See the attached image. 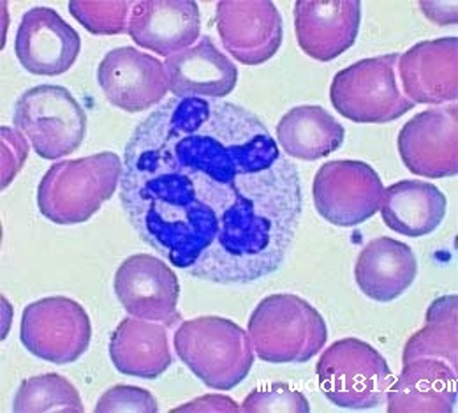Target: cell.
<instances>
[{"label": "cell", "instance_id": "1", "mask_svg": "<svg viewBox=\"0 0 458 413\" xmlns=\"http://www.w3.org/2000/svg\"><path fill=\"white\" fill-rule=\"evenodd\" d=\"M120 202L143 242L217 285H250L286 262L303 193L296 167L250 110L172 98L123 151Z\"/></svg>", "mask_w": 458, "mask_h": 413}, {"label": "cell", "instance_id": "2", "mask_svg": "<svg viewBox=\"0 0 458 413\" xmlns=\"http://www.w3.org/2000/svg\"><path fill=\"white\" fill-rule=\"evenodd\" d=\"M122 167L114 152L58 161L39 182V212L55 225L89 221L120 187Z\"/></svg>", "mask_w": 458, "mask_h": 413}, {"label": "cell", "instance_id": "3", "mask_svg": "<svg viewBox=\"0 0 458 413\" xmlns=\"http://www.w3.org/2000/svg\"><path fill=\"white\" fill-rule=\"evenodd\" d=\"M254 354L270 364H303L328 340L325 318L305 298L293 294L265 297L249 318Z\"/></svg>", "mask_w": 458, "mask_h": 413}, {"label": "cell", "instance_id": "4", "mask_svg": "<svg viewBox=\"0 0 458 413\" xmlns=\"http://www.w3.org/2000/svg\"><path fill=\"white\" fill-rule=\"evenodd\" d=\"M174 352L210 389L231 391L240 385L254 362L249 334L223 316L183 322L174 332Z\"/></svg>", "mask_w": 458, "mask_h": 413}, {"label": "cell", "instance_id": "5", "mask_svg": "<svg viewBox=\"0 0 458 413\" xmlns=\"http://www.w3.org/2000/svg\"><path fill=\"white\" fill-rule=\"evenodd\" d=\"M316 374L327 400L349 410L377 409L394 382L386 358L356 338L332 343L316 364Z\"/></svg>", "mask_w": 458, "mask_h": 413}, {"label": "cell", "instance_id": "6", "mask_svg": "<svg viewBox=\"0 0 458 413\" xmlns=\"http://www.w3.org/2000/svg\"><path fill=\"white\" fill-rule=\"evenodd\" d=\"M399 54L363 59L334 76V108L358 124H388L405 116L414 103L402 92L397 74Z\"/></svg>", "mask_w": 458, "mask_h": 413}, {"label": "cell", "instance_id": "7", "mask_svg": "<svg viewBox=\"0 0 458 413\" xmlns=\"http://www.w3.org/2000/svg\"><path fill=\"white\" fill-rule=\"evenodd\" d=\"M13 122L43 159H58L74 152L87 134V114L74 96L60 85H38L25 90Z\"/></svg>", "mask_w": 458, "mask_h": 413}, {"label": "cell", "instance_id": "8", "mask_svg": "<svg viewBox=\"0 0 458 413\" xmlns=\"http://www.w3.org/2000/svg\"><path fill=\"white\" fill-rule=\"evenodd\" d=\"M20 340L38 358L58 366L71 364L90 347V316L69 297H47L23 309Z\"/></svg>", "mask_w": 458, "mask_h": 413}, {"label": "cell", "instance_id": "9", "mask_svg": "<svg viewBox=\"0 0 458 413\" xmlns=\"http://www.w3.org/2000/svg\"><path fill=\"white\" fill-rule=\"evenodd\" d=\"M385 185L376 170L352 159L323 165L312 184L314 207L328 223L351 228L369 221L381 207Z\"/></svg>", "mask_w": 458, "mask_h": 413}, {"label": "cell", "instance_id": "10", "mask_svg": "<svg viewBox=\"0 0 458 413\" xmlns=\"http://www.w3.org/2000/svg\"><path fill=\"white\" fill-rule=\"evenodd\" d=\"M405 168L420 177L458 174V107H434L405 122L397 138Z\"/></svg>", "mask_w": 458, "mask_h": 413}, {"label": "cell", "instance_id": "11", "mask_svg": "<svg viewBox=\"0 0 458 413\" xmlns=\"http://www.w3.org/2000/svg\"><path fill=\"white\" fill-rule=\"evenodd\" d=\"M216 23L225 50L243 65L268 62L283 45V16L270 0H221Z\"/></svg>", "mask_w": 458, "mask_h": 413}, {"label": "cell", "instance_id": "12", "mask_svg": "<svg viewBox=\"0 0 458 413\" xmlns=\"http://www.w3.org/2000/svg\"><path fill=\"white\" fill-rule=\"evenodd\" d=\"M114 296L129 316L173 327L180 322V285L172 269L152 254H132L120 263Z\"/></svg>", "mask_w": 458, "mask_h": 413}, {"label": "cell", "instance_id": "13", "mask_svg": "<svg viewBox=\"0 0 458 413\" xmlns=\"http://www.w3.org/2000/svg\"><path fill=\"white\" fill-rule=\"evenodd\" d=\"M98 83L114 107L129 114L159 105L170 90L165 64L131 47L114 48L103 57Z\"/></svg>", "mask_w": 458, "mask_h": 413}, {"label": "cell", "instance_id": "14", "mask_svg": "<svg viewBox=\"0 0 458 413\" xmlns=\"http://www.w3.org/2000/svg\"><path fill=\"white\" fill-rule=\"evenodd\" d=\"M81 39L55 9L32 7L18 25L14 54L25 71L38 76H58L80 56Z\"/></svg>", "mask_w": 458, "mask_h": 413}, {"label": "cell", "instance_id": "15", "mask_svg": "<svg viewBox=\"0 0 458 413\" xmlns=\"http://www.w3.org/2000/svg\"><path fill=\"white\" fill-rule=\"evenodd\" d=\"M361 23L360 0L294 2V34L298 47L314 60L341 57L358 39Z\"/></svg>", "mask_w": 458, "mask_h": 413}, {"label": "cell", "instance_id": "16", "mask_svg": "<svg viewBox=\"0 0 458 413\" xmlns=\"http://www.w3.org/2000/svg\"><path fill=\"white\" fill-rule=\"evenodd\" d=\"M402 92L414 105L457 103L458 38L421 41L403 52L397 64Z\"/></svg>", "mask_w": 458, "mask_h": 413}, {"label": "cell", "instance_id": "17", "mask_svg": "<svg viewBox=\"0 0 458 413\" xmlns=\"http://www.w3.org/2000/svg\"><path fill=\"white\" fill-rule=\"evenodd\" d=\"M132 41L163 57H172L201 38V11L194 0H141L129 18Z\"/></svg>", "mask_w": 458, "mask_h": 413}, {"label": "cell", "instance_id": "18", "mask_svg": "<svg viewBox=\"0 0 458 413\" xmlns=\"http://www.w3.org/2000/svg\"><path fill=\"white\" fill-rule=\"evenodd\" d=\"M165 69L174 98L223 99L238 80L236 65L210 36H201L191 48L168 57Z\"/></svg>", "mask_w": 458, "mask_h": 413}, {"label": "cell", "instance_id": "19", "mask_svg": "<svg viewBox=\"0 0 458 413\" xmlns=\"http://www.w3.org/2000/svg\"><path fill=\"white\" fill-rule=\"evenodd\" d=\"M390 413H452L457 407V371L439 358L403 364L386 392Z\"/></svg>", "mask_w": 458, "mask_h": 413}, {"label": "cell", "instance_id": "20", "mask_svg": "<svg viewBox=\"0 0 458 413\" xmlns=\"http://www.w3.org/2000/svg\"><path fill=\"white\" fill-rule=\"evenodd\" d=\"M418 276L412 249L401 240L377 237L356 258L354 281L360 292L376 302H392L405 294Z\"/></svg>", "mask_w": 458, "mask_h": 413}, {"label": "cell", "instance_id": "21", "mask_svg": "<svg viewBox=\"0 0 458 413\" xmlns=\"http://www.w3.org/2000/svg\"><path fill=\"white\" fill-rule=\"evenodd\" d=\"M110 357L125 376L159 378L173 362L166 325L134 316L122 320L110 338Z\"/></svg>", "mask_w": 458, "mask_h": 413}, {"label": "cell", "instance_id": "22", "mask_svg": "<svg viewBox=\"0 0 458 413\" xmlns=\"http://www.w3.org/2000/svg\"><path fill=\"white\" fill-rule=\"evenodd\" d=\"M445 193L423 180H401L383 191L381 216L385 225L405 237H425L436 232L446 216Z\"/></svg>", "mask_w": 458, "mask_h": 413}, {"label": "cell", "instance_id": "23", "mask_svg": "<svg viewBox=\"0 0 458 413\" xmlns=\"http://www.w3.org/2000/svg\"><path fill=\"white\" fill-rule=\"evenodd\" d=\"M345 138L343 124L318 105L294 107L277 124L283 152L301 161H318L339 151Z\"/></svg>", "mask_w": 458, "mask_h": 413}, {"label": "cell", "instance_id": "24", "mask_svg": "<svg viewBox=\"0 0 458 413\" xmlns=\"http://www.w3.org/2000/svg\"><path fill=\"white\" fill-rule=\"evenodd\" d=\"M458 297L436 298L425 316V327L412 334L403 347V364L416 358H439L458 367Z\"/></svg>", "mask_w": 458, "mask_h": 413}, {"label": "cell", "instance_id": "25", "mask_svg": "<svg viewBox=\"0 0 458 413\" xmlns=\"http://www.w3.org/2000/svg\"><path fill=\"white\" fill-rule=\"evenodd\" d=\"M13 412H85L76 387L57 373L27 378L16 391Z\"/></svg>", "mask_w": 458, "mask_h": 413}, {"label": "cell", "instance_id": "26", "mask_svg": "<svg viewBox=\"0 0 458 413\" xmlns=\"http://www.w3.org/2000/svg\"><path fill=\"white\" fill-rule=\"evenodd\" d=\"M129 0H72L69 13L94 36H116L129 29Z\"/></svg>", "mask_w": 458, "mask_h": 413}, {"label": "cell", "instance_id": "27", "mask_svg": "<svg viewBox=\"0 0 458 413\" xmlns=\"http://www.w3.org/2000/svg\"><path fill=\"white\" fill-rule=\"evenodd\" d=\"M242 412H294L309 413L307 398L286 383H272L265 389L252 391L242 403Z\"/></svg>", "mask_w": 458, "mask_h": 413}, {"label": "cell", "instance_id": "28", "mask_svg": "<svg viewBox=\"0 0 458 413\" xmlns=\"http://www.w3.org/2000/svg\"><path fill=\"white\" fill-rule=\"evenodd\" d=\"M98 413H157V400L141 387L116 385L108 389L96 405Z\"/></svg>", "mask_w": 458, "mask_h": 413}, {"label": "cell", "instance_id": "29", "mask_svg": "<svg viewBox=\"0 0 458 413\" xmlns=\"http://www.w3.org/2000/svg\"><path fill=\"white\" fill-rule=\"evenodd\" d=\"M2 189L7 187L16 174L21 170L29 156V140L21 131L13 127H2Z\"/></svg>", "mask_w": 458, "mask_h": 413}, {"label": "cell", "instance_id": "30", "mask_svg": "<svg viewBox=\"0 0 458 413\" xmlns=\"http://www.w3.org/2000/svg\"><path fill=\"white\" fill-rule=\"evenodd\" d=\"M172 412H242V407H238V403L228 396L208 394V396L198 398L191 403H185V405L174 409Z\"/></svg>", "mask_w": 458, "mask_h": 413}, {"label": "cell", "instance_id": "31", "mask_svg": "<svg viewBox=\"0 0 458 413\" xmlns=\"http://www.w3.org/2000/svg\"><path fill=\"white\" fill-rule=\"evenodd\" d=\"M420 7L437 25H457V2H420Z\"/></svg>", "mask_w": 458, "mask_h": 413}]
</instances>
